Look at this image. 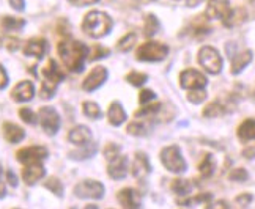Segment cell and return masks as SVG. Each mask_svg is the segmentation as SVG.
<instances>
[{"label": "cell", "mask_w": 255, "mask_h": 209, "mask_svg": "<svg viewBox=\"0 0 255 209\" xmlns=\"http://www.w3.org/2000/svg\"><path fill=\"white\" fill-rule=\"evenodd\" d=\"M58 55H60L63 65L73 73H81L85 65V58L88 55V49L84 43L74 41V39H63L57 46Z\"/></svg>", "instance_id": "6da1fadb"}, {"label": "cell", "mask_w": 255, "mask_h": 209, "mask_svg": "<svg viewBox=\"0 0 255 209\" xmlns=\"http://www.w3.org/2000/svg\"><path fill=\"white\" fill-rule=\"evenodd\" d=\"M82 30L90 38H103L111 33L112 30V19L106 13L92 11L84 17Z\"/></svg>", "instance_id": "7a4b0ae2"}, {"label": "cell", "mask_w": 255, "mask_h": 209, "mask_svg": "<svg viewBox=\"0 0 255 209\" xmlns=\"http://www.w3.org/2000/svg\"><path fill=\"white\" fill-rule=\"evenodd\" d=\"M43 74H44V81L41 85V98L51 99L55 95L58 84L63 81V73L58 69L55 60H49L47 66H44L43 69Z\"/></svg>", "instance_id": "3957f363"}, {"label": "cell", "mask_w": 255, "mask_h": 209, "mask_svg": "<svg viewBox=\"0 0 255 209\" xmlns=\"http://www.w3.org/2000/svg\"><path fill=\"white\" fill-rule=\"evenodd\" d=\"M161 162L169 172L176 173V175L184 173L186 168H188V164H186L184 157L181 156L180 148L176 145H172V146H167V148L162 149L161 151Z\"/></svg>", "instance_id": "277c9868"}, {"label": "cell", "mask_w": 255, "mask_h": 209, "mask_svg": "<svg viewBox=\"0 0 255 209\" xmlns=\"http://www.w3.org/2000/svg\"><path fill=\"white\" fill-rule=\"evenodd\" d=\"M199 63L210 74H219L222 71V57L211 46H203L199 51Z\"/></svg>", "instance_id": "5b68a950"}, {"label": "cell", "mask_w": 255, "mask_h": 209, "mask_svg": "<svg viewBox=\"0 0 255 209\" xmlns=\"http://www.w3.org/2000/svg\"><path fill=\"white\" fill-rule=\"evenodd\" d=\"M167 55L169 47L158 41H148L137 49V58L140 62H161Z\"/></svg>", "instance_id": "8992f818"}, {"label": "cell", "mask_w": 255, "mask_h": 209, "mask_svg": "<svg viewBox=\"0 0 255 209\" xmlns=\"http://www.w3.org/2000/svg\"><path fill=\"white\" fill-rule=\"evenodd\" d=\"M74 194L79 198H93V200H100L104 195V186L100 181H93V179H85L79 184H76Z\"/></svg>", "instance_id": "52a82bcc"}, {"label": "cell", "mask_w": 255, "mask_h": 209, "mask_svg": "<svg viewBox=\"0 0 255 209\" xmlns=\"http://www.w3.org/2000/svg\"><path fill=\"white\" fill-rule=\"evenodd\" d=\"M40 123L47 135H55L60 129V116L52 107H43L40 110Z\"/></svg>", "instance_id": "ba28073f"}, {"label": "cell", "mask_w": 255, "mask_h": 209, "mask_svg": "<svg viewBox=\"0 0 255 209\" xmlns=\"http://www.w3.org/2000/svg\"><path fill=\"white\" fill-rule=\"evenodd\" d=\"M208 84L207 77L197 69H184L180 74V85L186 90H195V88H205Z\"/></svg>", "instance_id": "9c48e42d"}, {"label": "cell", "mask_w": 255, "mask_h": 209, "mask_svg": "<svg viewBox=\"0 0 255 209\" xmlns=\"http://www.w3.org/2000/svg\"><path fill=\"white\" fill-rule=\"evenodd\" d=\"M107 76H109V73H107V69L104 66H96L92 69L90 74L85 77L82 88L85 92H95L96 88H100L106 82Z\"/></svg>", "instance_id": "30bf717a"}, {"label": "cell", "mask_w": 255, "mask_h": 209, "mask_svg": "<svg viewBox=\"0 0 255 209\" xmlns=\"http://www.w3.org/2000/svg\"><path fill=\"white\" fill-rule=\"evenodd\" d=\"M17 161L22 164H33V162H41L43 159L47 157V149L44 146H28L21 151H17Z\"/></svg>", "instance_id": "8fae6325"}, {"label": "cell", "mask_w": 255, "mask_h": 209, "mask_svg": "<svg viewBox=\"0 0 255 209\" xmlns=\"http://www.w3.org/2000/svg\"><path fill=\"white\" fill-rule=\"evenodd\" d=\"M230 9L232 8L229 0H208L205 16H207V19H224Z\"/></svg>", "instance_id": "7c38bea8"}, {"label": "cell", "mask_w": 255, "mask_h": 209, "mask_svg": "<svg viewBox=\"0 0 255 209\" xmlns=\"http://www.w3.org/2000/svg\"><path fill=\"white\" fill-rule=\"evenodd\" d=\"M33 96H35V85L30 81L19 82L11 92V98L17 103H27L33 99Z\"/></svg>", "instance_id": "4fadbf2b"}, {"label": "cell", "mask_w": 255, "mask_h": 209, "mask_svg": "<svg viewBox=\"0 0 255 209\" xmlns=\"http://www.w3.org/2000/svg\"><path fill=\"white\" fill-rule=\"evenodd\" d=\"M117 200L120 202V205L123 208H129V209H137L142 206V198L139 195V192L134 191V189H129L126 187L123 189V191L119 192V195H117Z\"/></svg>", "instance_id": "5bb4252c"}, {"label": "cell", "mask_w": 255, "mask_h": 209, "mask_svg": "<svg viewBox=\"0 0 255 209\" xmlns=\"http://www.w3.org/2000/svg\"><path fill=\"white\" fill-rule=\"evenodd\" d=\"M151 173V165L148 157H146L143 153H137L135 159H134V164H132V175L137 179H143Z\"/></svg>", "instance_id": "9a60e30c"}, {"label": "cell", "mask_w": 255, "mask_h": 209, "mask_svg": "<svg viewBox=\"0 0 255 209\" xmlns=\"http://www.w3.org/2000/svg\"><path fill=\"white\" fill-rule=\"evenodd\" d=\"M44 175H46V168L40 162L27 164V167L24 168V172H22V178H24V181L28 186H33L36 181H40Z\"/></svg>", "instance_id": "2e32d148"}, {"label": "cell", "mask_w": 255, "mask_h": 209, "mask_svg": "<svg viewBox=\"0 0 255 209\" xmlns=\"http://www.w3.org/2000/svg\"><path fill=\"white\" fill-rule=\"evenodd\" d=\"M107 173L112 179H123L128 173V157L119 156L111 161L109 167H107Z\"/></svg>", "instance_id": "e0dca14e"}, {"label": "cell", "mask_w": 255, "mask_h": 209, "mask_svg": "<svg viewBox=\"0 0 255 209\" xmlns=\"http://www.w3.org/2000/svg\"><path fill=\"white\" fill-rule=\"evenodd\" d=\"M68 140L77 146H84L88 142H92V132L88 131V127L85 126H76L71 129L70 134H68Z\"/></svg>", "instance_id": "ac0fdd59"}, {"label": "cell", "mask_w": 255, "mask_h": 209, "mask_svg": "<svg viewBox=\"0 0 255 209\" xmlns=\"http://www.w3.org/2000/svg\"><path fill=\"white\" fill-rule=\"evenodd\" d=\"M47 52V43L41 38H35L30 39L25 47H24V54L28 57H36V58H43Z\"/></svg>", "instance_id": "d6986e66"}, {"label": "cell", "mask_w": 255, "mask_h": 209, "mask_svg": "<svg viewBox=\"0 0 255 209\" xmlns=\"http://www.w3.org/2000/svg\"><path fill=\"white\" fill-rule=\"evenodd\" d=\"M252 62V51H244V52H241V54H237L235 57H232V74L233 76H237V74H240L244 68H246L249 63Z\"/></svg>", "instance_id": "ffe728a7"}, {"label": "cell", "mask_w": 255, "mask_h": 209, "mask_svg": "<svg viewBox=\"0 0 255 209\" xmlns=\"http://www.w3.org/2000/svg\"><path fill=\"white\" fill-rule=\"evenodd\" d=\"M238 138L241 142H249V140H255V119L248 118L238 126Z\"/></svg>", "instance_id": "44dd1931"}, {"label": "cell", "mask_w": 255, "mask_h": 209, "mask_svg": "<svg viewBox=\"0 0 255 209\" xmlns=\"http://www.w3.org/2000/svg\"><path fill=\"white\" fill-rule=\"evenodd\" d=\"M3 135L9 143H19L24 140L25 132L22 127H19L13 123H5L3 124Z\"/></svg>", "instance_id": "7402d4cb"}, {"label": "cell", "mask_w": 255, "mask_h": 209, "mask_svg": "<svg viewBox=\"0 0 255 209\" xmlns=\"http://www.w3.org/2000/svg\"><path fill=\"white\" fill-rule=\"evenodd\" d=\"M246 9L244 8H235V9H230L229 14L225 16L222 21H224V25L225 27H235V25H240L246 21Z\"/></svg>", "instance_id": "603a6c76"}, {"label": "cell", "mask_w": 255, "mask_h": 209, "mask_svg": "<svg viewBox=\"0 0 255 209\" xmlns=\"http://www.w3.org/2000/svg\"><path fill=\"white\" fill-rule=\"evenodd\" d=\"M107 119H109V123L112 126H120L122 123H125V119H126V113L125 110L122 108L120 103H112L111 107H109V110H107Z\"/></svg>", "instance_id": "cb8c5ba5"}, {"label": "cell", "mask_w": 255, "mask_h": 209, "mask_svg": "<svg viewBox=\"0 0 255 209\" xmlns=\"http://www.w3.org/2000/svg\"><path fill=\"white\" fill-rule=\"evenodd\" d=\"M225 113H227V107H225L221 101H214L203 108L205 118H218V116H222Z\"/></svg>", "instance_id": "d4e9b609"}, {"label": "cell", "mask_w": 255, "mask_h": 209, "mask_svg": "<svg viewBox=\"0 0 255 209\" xmlns=\"http://www.w3.org/2000/svg\"><path fill=\"white\" fill-rule=\"evenodd\" d=\"M96 143H92V142H88L87 145H84L82 149H79V151H73L70 153V157L74 159V161H84V159H90L96 154Z\"/></svg>", "instance_id": "484cf974"}, {"label": "cell", "mask_w": 255, "mask_h": 209, "mask_svg": "<svg viewBox=\"0 0 255 209\" xmlns=\"http://www.w3.org/2000/svg\"><path fill=\"white\" fill-rule=\"evenodd\" d=\"M216 168V161L211 154H205V157L202 159V162L199 164V172L203 178H210L214 173Z\"/></svg>", "instance_id": "4316f807"}, {"label": "cell", "mask_w": 255, "mask_h": 209, "mask_svg": "<svg viewBox=\"0 0 255 209\" xmlns=\"http://www.w3.org/2000/svg\"><path fill=\"white\" fill-rule=\"evenodd\" d=\"M25 21L24 19H19V17H13V16H5L2 19V27L8 32H14V30H21L24 28Z\"/></svg>", "instance_id": "83f0119b"}, {"label": "cell", "mask_w": 255, "mask_h": 209, "mask_svg": "<svg viewBox=\"0 0 255 209\" xmlns=\"http://www.w3.org/2000/svg\"><path fill=\"white\" fill-rule=\"evenodd\" d=\"M172 191L178 195H188L192 191V183L189 179H175L172 183Z\"/></svg>", "instance_id": "f1b7e54d"}, {"label": "cell", "mask_w": 255, "mask_h": 209, "mask_svg": "<svg viewBox=\"0 0 255 209\" xmlns=\"http://www.w3.org/2000/svg\"><path fill=\"white\" fill-rule=\"evenodd\" d=\"M189 30H191L192 35L200 36L203 33H208L211 28L207 25V22H205V17L203 16H197V19H195V21L189 25Z\"/></svg>", "instance_id": "f546056e"}, {"label": "cell", "mask_w": 255, "mask_h": 209, "mask_svg": "<svg viewBox=\"0 0 255 209\" xmlns=\"http://www.w3.org/2000/svg\"><path fill=\"white\" fill-rule=\"evenodd\" d=\"M161 28V24L158 21V17H156L154 14H148L145 17V35L146 36H153L158 33V30Z\"/></svg>", "instance_id": "4dcf8cb0"}, {"label": "cell", "mask_w": 255, "mask_h": 209, "mask_svg": "<svg viewBox=\"0 0 255 209\" xmlns=\"http://www.w3.org/2000/svg\"><path fill=\"white\" fill-rule=\"evenodd\" d=\"M135 41H137L135 33H128L126 36H123L119 41V44H117V49H119L120 52H129L131 49L134 47Z\"/></svg>", "instance_id": "1f68e13d"}, {"label": "cell", "mask_w": 255, "mask_h": 209, "mask_svg": "<svg viewBox=\"0 0 255 209\" xmlns=\"http://www.w3.org/2000/svg\"><path fill=\"white\" fill-rule=\"evenodd\" d=\"M128 134H131V135H135V137H145V135H148L150 132V127L146 126L145 123H139V121H135V123H131L129 126H128Z\"/></svg>", "instance_id": "d6a6232c"}, {"label": "cell", "mask_w": 255, "mask_h": 209, "mask_svg": "<svg viewBox=\"0 0 255 209\" xmlns=\"http://www.w3.org/2000/svg\"><path fill=\"white\" fill-rule=\"evenodd\" d=\"M161 108H162V104H159V103H156V104H146V105H143L140 108V110L135 112V116L137 118H140V116H154L156 113L161 112Z\"/></svg>", "instance_id": "836d02e7"}, {"label": "cell", "mask_w": 255, "mask_h": 209, "mask_svg": "<svg viewBox=\"0 0 255 209\" xmlns=\"http://www.w3.org/2000/svg\"><path fill=\"white\" fill-rule=\"evenodd\" d=\"M82 110H84V115L87 118H90V119H98L101 116V108L98 107V104L95 103H84V107H82Z\"/></svg>", "instance_id": "e575fe53"}, {"label": "cell", "mask_w": 255, "mask_h": 209, "mask_svg": "<svg viewBox=\"0 0 255 209\" xmlns=\"http://www.w3.org/2000/svg\"><path fill=\"white\" fill-rule=\"evenodd\" d=\"M44 187L49 189L52 194H55L57 197H62L63 195V184L58 181L57 178H49L47 181L44 183Z\"/></svg>", "instance_id": "d590c367"}, {"label": "cell", "mask_w": 255, "mask_h": 209, "mask_svg": "<svg viewBox=\"0 0 255 209\" xmlns=\"http://www.w3.org/2000/svg\"><path fill=\"white\" fill-rule=\"evenodd\" d=\"M126 81L129 82L131 85H134V87H140V85H143L146 81H148V76L143 74V73L132 71V73H129L126 76Z\"/></svg>", "instance_id": "8d00e7d4"}, {"label": "cell", "mask_w": 255, "mask_h": 209, "mask_svg": "<svg viewBox=\"0 0 255 209\" xmlns=\"http://www.w3.org/2000/svg\"><path fill=\"white\" fill-rule=\"evenodd\" d=\"M188 99H189V103H192V104H200V103L205 101V99H207V92H205L203 88H195V90H192V92L188 93Z\"/></svg>", "instance_id": "74e56055"}, {"label": "cell", "mask_w": 255, "mask_h": 209, "mask_svg": "<svg viewBox=\"0 0 255 209\" xmlns=\"http://www.w3.org/2000/svg\"><path fill=\"white\" fill-rule=\"evenodd\" d=\"M248 178H249V175L244 168H233L229 175V179L235 183H244V181H248Z\"/></svg>", "instance_id": "f35d334b"}, {"label": "cell", "mask_w": 255, "mask_h": 209, "mask_svg": "<svg viewBox=\"0 0 255 209\" xmlns=\"http://www.w3.org/2000/svg\"><path fill=\"white\" fill-rule=\"evenodd\" d=\"M120 156V146L115 145V143H109L106 148H104V157L107 159V161H114L115 157Z\"/></svg>", "instance_id": "ab89813d"}, {"label": "cell", "mask_w": 255, "mask_h": 209, "mask_svg": "<svg viewBox=\"0 0 255 209\" xmlns=\"http://www.w3.org/2000/svg\"><path fill=\"white\" fill-rule=\"evenodd\" d=\"M19 116H21L22 121L27 124H36V115L30 110V108H27V107L21 108V110H19Z\"/></svg>", "instance_id": "60d3db41"}, {"label": "cell", "mask_w": 255, "mask_h": 209, "mask_svg": "<svg viewBox=\"0 0 255 209\" xmlns=\"http://www.w3.org/2000/svg\"><path fill=\"white\" fill-rule=\"evenodd\" d=\"M154 98H156V93L153 92V90H142L140 96H139V101H140V104H148L150 101H153Z\"/></svg>", "instance_id": "b9f144b4"}, {"label": "cell", "mask_w": 255, "mask_h": 209, "mask_svg": "<svg viewBox=\"0 0 255 209\" xmlns=\"http://www.w3.org/2000/svg\"><path fill=\"white\" fill-rule=\"evenodd\" d=\"M106 55H109V51H107V49H104V47H101V46H96L93 49V54H92L90 60L93 62V60H98V58H104Z\"/></svg>", "instance_id": "7bdbcfd3"}, {"label": "cell", "mask_w": 255, "mask_h": 209, "mask_svg": "<svg viewBox=\"0 0 255 209\" xmlns=\"http://www.w3.org/2000/svg\"><path fill=\"white\" fill-rule=\"evenodd\" d=\"M235 202H237V205H240L241 208H246L252 202V195L251 194H241V195L237 197V200H235Z\"/></svg>", "instance_id": "ee69618b"}, {"label": "cell", "mask_w": 255, "mask_h": 209, "mask_svg": "<svg viewBox=\"0 0 255 209\" xmlns=\"http://www.w3.org/2000/svg\"><path fill=\"white\" fill-rule=\"evenodd\" d=\"M5 47L9 49L11 52H14V51H17V49H19V41H17V39H14V38H6L5 39Z\"/></svg>", "instance_id": "f6af8a7d"}, {"label": "cell", "mask_w": 255, "mask_h": 209, "mask_svg": "<svg viewBox=\"0 0 255 209\" xmlns=\"http://www.w3.org/2000/svg\"><path fill=\"white\" fill-rule=\"evenodd\" d=\"M8 85V74L5 71V68L0 65V90L5 88Z\"/></svg>", "instance_id": "bcb514c9"}, {"label": "cell", "mask_w": 255, "mask_h": 209, "mask_svg": "<svg viewBox=\"0 0 255 209\" xmlns=\"http://www.w3.org/2000/svg\"><path fill=\"white\" fill-rule=\"evenodd\" d=\"M9 5H11L16 11H24V9H25V0H9Z\"/></svg>", "instance_id": "7dc6e473"}, {"label": "cell", "mask_w": 255, "mask_h": 209, "mask_svg": "<svg viewBox=\"0 0 255 209\" xmlns=\"http://www.w3.org/2000/svg\"><path fill=\"white\" fill-rule=\"evenodd\" d=\"M70 2H71L74 6H88V5L96 3L98 0H70Z\"/></svg>", "instance_id": "c3c4849f"}, {"label": "cell", "mask_w": 255, "mask_h": 209, "mask_svg": "<svg viewBox=\"0 0 255 209\" xmlns=\"http://www.w3.org/2000/svg\"><path fill=\"white\" fill-rule=\"evenodd\" d=\"M6 178H8V183L11 184V186H14V187L17 186V176L13 173V170H8L6 172Z\"/></svg>", "instance_id": "681fc988"}, {"label": "cell", "mask_w": 255, "mask_h": 209, "mask_svg": "<svg viewBox=\"0 0 255 209\" xmlns=\"http://www.w3.org/2000/svg\"><path fill=\"white\" fill-rule=\"evenodd\" d=\"M243 156L246 157V159H254V157H255V148H248V149H244V151H243Z\"/></svg>", "instance_id": "f907efd6"}, {"label": "cell", "mask_w": 255, "mask_h": 209, "mask_svg": "<svg viewBox=\"0 0 255 209\" xmlns=\"http://www.w3.org/2000/svg\"><path fill=\"white\" fill-rule=\"evenodd\" d=\"M202 2L203 0H186V5H188L189 8H195V6H199Z\"/></svg>", "instance_id": "816d5d0a"}, {"label": "cell", "mask_w": 255, "mask_h": 209, "mask_svg": "<svg viewBox=\"0 0 255 209\" xmlns=\"http://www.w3.org/2000/svg\"><path fill=\"white\" fill-rule=\"evenodd\" d=\"M6 194V189H5V184L3 183H0V198H3Z\"/></svg>", "instance_id": "f5cc1de1"}, {"label": "cell", "mask_w": 255, "mask_h": 209, "mask_svg": "<svg viewBox=\"0 0 255 209\" xmlns=\"http://www.w3.org/2000/svg\"><path fill=\"white\" fill-rule=\"evenodd\" d=\"M0 175H2V165H0Z\"/></svg>", "instance_id": "db71d44e"}, {"label": "cell", "mask_w": 255, "mask_h": 209, "mask_svg": "<svg viewBox=\"0 0 255 209\" xmlns=\"http://www.w3.org/2000/svg\"><path fill=\"white\" fill-rule=\"evenodd\" d=\"M254 98H255V92H254Z\"/></svg>", "instance_id": "11a10c76"}]
</instances>
